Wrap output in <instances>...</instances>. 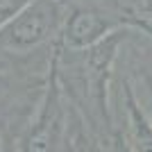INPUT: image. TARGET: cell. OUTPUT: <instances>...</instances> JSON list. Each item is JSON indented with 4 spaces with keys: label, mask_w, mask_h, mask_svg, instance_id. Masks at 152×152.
Returning <instances> with one entry per match:
<instances>
[{
    "label": "cell",
    "mask_w": 152,
    "mask_h": 152,
    "mask_svg": "<svg viewBox=\"0 0 152 152\" xmlns=\"http://www.w3.org/2000/svg\"><path fill=\"white\" fill-rule=\"evenodd\" d=\"M32 0H0V27L9 23L18 12H23Z\"/></svg>",
    "instance_id": "obj_8"
},
{
    "label": "cell",
    "mask_w": 152,
    "mask_h": 152,
    "mask_svg": "<svg viewBox=\"0 0 152 152\" xmlns=\"http://www.w3.org/2000/svg\"><path fill=\"white\" fill-rule=\"evenodd\" d=\"M114 114L132 150L152 152V125L145 118L143 109L139 107L129 82L125 80V75L118 73V68H116V82H114Z\"/></svg>",
    "instance_id": "obj_4"
},
{
    "label": "cell",
    "mask_w": 152,
    "mask_h": 152,
    "mask_svg": "<svg viewBox=\"0 0 152 152\" xmlns=\"http://www.w3.org/2000/svg\"><path fill=\"white\" fill-rule=\"evenodd\" d=\"M125 48H123V55H121L123 64L127 66V68L123 70V75H125V80L129 82L139 107L143 109L145 118L152 125V64L148 61L139 50H132V55H125Z\"/></svg>",
    "instance_id": "obj_5"
},
{
    "label": "cell",
    "mask_w": 152,
    "mask_h": 152,
    "mask_svg": "<svg viewBox=\"0 0 152 152\" xmlns=\"http://www.w3.org/2000/svg\"><path fill=\"white\" fill-rule=\"evenodd\" d=\"M64 18V0H32L5 23L0 27V73L48 77Z\"/></svg>",
    "instance_id": "obj_2"
},
{
    "label": "cell",
    "mask_w": 152,
    "mask_h": 152,
    "mask_svg": "<svg viewBox=\"0 0 152 152\" xmlns=\"http://www.w3.org/2000/svg\"><path fill=\"white\" fill-rule=\"evenodd\" d=\"M14 141H16V134L0 123V152H14Z\"/></svg>",
    "instance_id": "obj_9"
},
{
    "label": "cell",
    "mask_w": 152,
    "mask_h": 152,
    "mask_svg": "<svg viewBox=\"0 0 152 152\" xmlns=\"http://www.w3.org/2000/svg\"><path fill=\"white\" fill-rule=\"evenodd\" d=\"M66 152H100L95 139L91 136L89 129L84 127V123H82V118L77 116V111H75V125H73V134H70Z\"/></svg>",
    "instance_id": "obj_7"
},
{
    "label": "cell",
    "mask_w": 152,
    "mask_h": 152,
    "mask_svg": "<svg viewBox=\"0 0 152 152\" xmlns=\"http://www.w3.org/2000/svg\"><path fill=\"white\" fill-rule=\"evenodd\" d=\"M73 125H75V109L64 95L52 64L37 107L16 134L14 152H66Z\"/></svg>",
    "instance_id": "obj_3"
},
{
    "label": "cell",
    "mask_w": 152,
    "mask_h": 152,
    "mask_svg": "<svg viewBox=\"0 0 152 152\" xmlns=\"http://www.w3.org/2000/svg\"><path fill=\"white\" fill-rule=\"evenodd\" d=\"M134 30L118 32L89 50H55V73L59 86L68 98L91 136L107 132L116 125L114 114V82L123 48Z\"/></svg>",
    "instance_id": "obj_1"
},
{
    "label": "cell",
    "mask_w": 152,
    "mask_h": 152,
    "mask_svg": "<svg viewBox=\"0 0 152 152\" xmlns=\"http://www.w3.org/2000/svg\"><path fill=\"white\" fill-rule=\"evenodd\" d=\"M132 30L139 32L141 37H145L148 41H152V20H148V18H136V20L132 23Z\"/></svg>",
    "instance_id": "obj_10"
},
{
    "label": "cell",
    "mask_w": 152,
    "mask_h": 152,
    "mask_svg": "<svg viewBox=\"0 0 152 152\" xmlns=\"http://www.w3.org/2000/svg\"><path fill=\"white\" fill-rule=\"evenodd\" d=\"M95 143H98V150L100 152H134L132 145L127 143L125 134L121 132V127H118V121H116L114 127H109L107 132L98 134L93 136Z\"/></svg>",
    "instance_id": "obj_6"
}]
</instances>
